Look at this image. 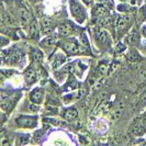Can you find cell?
Instances as JSON below:
<instances>
[{
    "label": "cell",
    "mask_w": 146,
    "mask_h": 146,
    "mask_svg": "<svg viewBox=\"0 0 146 146\" xmlns=\"http://www.w3.org/2000/svg\"><path fill=\"white\" fill-rule=\"evenodd\" d=\"M142 34H143V35L146 37V25L144 27V28H143V29H142Z\"/></svg>",
    "instance_id": "cell-30"
},
{
    "label": "cell",
    "mask_w": 146,
    "mask_h": 146,
    "mask_svg": "<svg viewBox=\"0 0 146 146\" xmlns=\"http://www.w3.org/2000/svg\"><path fill=\"white\" fill-rule=\"evenodd\" d=\"M62 47L64 48V51L69 54V55H75L78 54L79 52V44L76 38H69V40H65L62 43Z\"/></svg>",
    "instance_id": "cell-2"
},
{
    "label": "cell",
    "mask_w": 146,
    "mask_h": 146,
    "mask_svg": "<svg viewBox=\"0 0 146 146\" xmlns=\"http://www.w3.org/2000/svg\"><path fill=\"white\" fill-rule=\"evenodd\" d=\"M74 25L70 22H65L63 24H60L58 28V33L62 37H67L69 36L74 32Z\"/></svg>",
    "instance_id": "cell-5"
},
{
    "label": "cell",
    "mask_w": 146,
    "mask_h": 146,
    "mask_svg": "<svg viewBox=\"0 0 146 146\" xmlns=\"http://www.w3.org/2000/svg\"><path fill=\"white\" fill-rule=\"evenodd\" d=\"M66 62V56L64 54H62V53H57L55 56H54V58H53V62H52V67L54 68V69H56V68H58L62 66V64H64Z\"/></svg>",
    "instance_id": "cell-9"
},
{
    "label": "cell",
    "mask_w": 146,
    "mask_h": 146,
    "mask_svg": "<svg viewBox=\"0 0 146 146\" xmlns=\"http://www.w3.org/2000/svg\"><path fill=\"white\" fill-rule=\"evenodd\" d=\"M15 122L21 127H35L37 124L36 117L30 115H20L17 117Z\"/></svg>",
    "instance_id": "cell-4"
},
{
    "label": "cell",
    "mask_w": 146,
    "mask_h": 146,
    "mask_svg": "<svg viewBox=\"0 0 146 146\" xmlns=\"http://www.w3.org/2000/svg\"><path fill=\"white\" fill-rule=\"evenodd\" d=\"M22 56H23V53H22L21 50L20 48H15L13 51L8 55L7 63L8 64H17L22 58Z\"/></svg>",
    "instance_id": "cell-6"
},
{
    "label": "cell",
    "mask_w": 146,
    "mask_h": 146,
    "mask_svg": "<svg viewBox=\"0 0 146 146\" xmlns=\"http://www.w3.org/2000/svg\"><path fill=\"white\" fill-rule=\"evenodd\" d=\"M69 7H70V12L74 15V18L79 22L82 23L86 19V12L85 9L78 2V0H69Z\"/></svg>",
    "instance_id": "cell-1"
},
{
    "label": "cell",
    "mask_w": 146,
    "mask_h": 146,
    "mask_svg": "<svg viewBox=\"0 0 146 146\" xmlns=\"http://www.w3.org/2000/svg\"><path fill=\"white\" fill-rule=\"evenodd\" d=\"M84 2H85L86 5H91V3H92V0H84Z\"/></svg>",
    "instance_id": "cell-31"
},
{
    "label": "cell",
    "mask_w": 146,
    "mask_h": 146,
    "mask_svg": "<svg viewBox=\"0 0 146 146\" xmlns=\"http://www.w3.org/2000/svg\"><path fill=\"white\" fill-rule=\"evenodd\" d=\"M33 58H34V60L35 62H37V63H41L42 60H43V53H42V51L41 50H38V48H34L33 50Z\"/></svg>",
    "instance_id": "cell-19"
},
{
    "label": "cell",
    "mask_w": 146,
    "mask_h": 146,
    "mask_svg": "<svg viewBox=\"0 0 146 146\" xmlns=\"http://www.w3.org/2000/svg\"><path fill=\"white\" fill-rule=\"evenodd\" d=\"M107 69H108V66L107 64H104V63H101L99 67H98V70H99V73L101 74V75H104L106 72H107Z\"/></svg>",
    "instance_id": "cell-24"
},
{
    "label": "cell",
    "mask_w": 146,
    "mask_h": 146,
    "mask_svg": "<svg viewBox=\"0 0 146 146\" xmlns=\"http://www.w3.org/2000/svg\"><path fill=\"white\" fill-rule=\"evenodd\" d=\"M78 117V111L76 108H69V109L66 110V112L64 113V117L67 121H73L76 117Z\"/></svg>",
    "instance_id": "cell-13"
},
{
    "label": "cell",
    "mask_w": 146,
    "mask_h": 146,
    "mask_svg": "<svg viewBox=\"0 0 146 146\" xmlns=\"http://www.w3.org/2000/svg\"><path fill=\"white\" fill-rule=\"evenodd\" d=\"M125 50V45L123 44H119L117 46V53H121V52H123Z\"/></svg>",
    "instance_id": "cell-28"
},
{
    "label": "cell",
    "mask_w": 146,
    "mask_h": 146,
    "mask_svg": "<svg viewBox=\"0 0 146 146\" xmlns=\"http://www.w3.org/2000/svg\"><path fill=\"white\" fill-rule=\"evenodd\" d=\"M6 13H2L1 15V24H6ZM7 19H8V24H9V22L11 23V19H10V17H7Z\"/></svg>",
    "instance_id": "cell-27"
},
{
    "label": "cell",
    "mask_w": 146,
    "mask_h": 146,
    "mask_svg": "<svg viewBox=\"0 0 146 146\" xmlns=\"http://www.w3.org/2000/svg\"><path fill=\"white\" fill-rule=\"evenodd\" d=\"M29 135H22L17 139V145H24L29 142Z\"/></svg>",
    "instance_id": "cell-21"
},
{
    "label": "cell",
    "mask_w": 146,
    "mask_h": 146,
    "mask_svg": "<svg viewBox=\"0 0 146 146\" xmlns=\"http://www.w3.org/2000/svg\"><path fill=\"white\" fill-rule=\"evenodd\" d=\"M96 37H97L98 41L104 43V42H107L109 40V33H108L107 30H99L97 32V34H96Z\"/></svg>",
    "instance_id": "cell-16"
},
{
    "label": "cell",
    "mask_w": 146,
    "mask_h": 146,
    "mask_svg": "<svg viewBox=\"0 0 146 146\" xmlns=\"http://www.w3.org/2000/svg\"><path fill=\"white\" fill-rule=\"evenodd\" d=\"M132 132L135 135H143L146 132V114L142 117L135 119L133 126H132Z\"/></svg>",
    "instance_id": "cell-3"
},
{
    "label": "cell",
    "mask_w": 146,
    "mask_h": 146,
    "mask_svg": "<svg viewBox=\"0 0 146 146\" xmlns=\"http://www.w3.org/2000/svg\"><path fill=\"white\" fill-rule=\"evenodd\" d=\"M92 13H94V17H97L98 19H101V18L107 15V9L103 5H97L92 11Z\"/></svg>",
    "instance_id": "cell-12"
},
{
    "label": "cell",
    "mask_w": 146,
    "mask_h": 146,
    "mask_svg": "<svg viewBox=\"0 0 146 146\" xmlns=\"http://www.w3.org/2000/svg\"><path fill=\"white\" fill-rule=\"evenodd\" d=\"M127 22H129V17L127 15H123L117 17V23H115V28H117V31H123L126 27V24H127Z\"/></svg>",
    "instance_id": "cell-10"
},
{
    "label": "cell",
    "mask_w": 146,
    "mask_h": 146,
    "mask_svg": "<svg viewBox=\"0 0 146 146\" xmlns=\"http://www.w3.org/2000/svg\"><path fill=\"white\" fill-rule=\"evenodd\" d=\"M127 58H129V62H131V63H135V62H137V60H139V54H137L135 51H132V52H130V54H129Z\"/></svg>",
    "instance_id": "cell-20"
},
{
    "label": "cell",
    "mask_w": 146,
    "mask_h": 146,
    "mask_svg": "<svg viewBox=\"0 0 146 146\" xmlns=\"http://www.w3.org/2000/svg\"><path fill=\"white\" fill-rule=\"evenodd\" d=\"M30 99L32 102L41 103L43 100V89L42 88H35L31 91L30 94Z\"/></svg>",
    "instance_id": "cell-8"
},
{
    "label": "cell",
    "mask_w": 146,
    "mask_h": 146,
    "mask_svg": "<svg viewBox=\"0 0 146 146\" xmlns=\"http://www.w3.org/2000/svg\"><path fill=\"white\" fill-rule=\"evenodd\" d=\"M1 40H2V43H1V46H2V47H3V46H5L6 44L9 43V40H8V38H6V37L3 36V35L1 36Z\"/></svg>",
    "instance_id": "cell-29"
},
{
    "label": "cell",
    "mask_w": 146,
    "mask_h": 146,
    "mask_svg": "<svg viewBox=\"0 0 146 146\" xmlns=\"http://www.w3.org/2000/svg\"><path fill=\"white\" fill-rule=\"evenodd\" d=\"M30 32H31L32 37H37L38 35V24L35 19H33L30 23Z\"/></svg>",
    "instance_id": "cell-17"
},
{
    "label": "cell",
    "mask_w": 146,
    "mask_h": 146,
    "mask_svg": "<svg viewBox=\"0 0 146 146\" xmlns=\"http://www.w3.org/2000/svg\"><path fill=\"white\" fill-rule=\"evenodd\" d=\"M41 24H42V28H43V31H45V33H50V31L52 30V25H53L51 18H48V17L42 18Z\"/></svg>",
    "instance_id": "cell-14"
},
{
    "label": "cell",
    "mask_w": 146,
    "mask_h": 146,
    "mask_svg": "<svg viewBox=\"0 0 146 146\" xmlns=\"http://www.w3.org/2000/svg\"><path fill=\"white\" fill-rule=\"evenodd\" d=\"M15 103V99H11V98H8L6 100H2V104H1V108L3 111H10V110L13 108Z\"/></svg>",
    "instance_id": "cell-15"
},
{
    "label": "cell",
    "mask_w": 146,
    "mask_h": 146,
    "mask_svg": "<svg viewBox=\"0 0 146 146\" xmlns=\"http://www.w3.org/2000/svg\"><path fill=\"white\" fill-rule=\"evenodd\" d=\"M35 1H40V0H35Z\"/></svg>",
    "instance_id": "cell-33"
},
{
    "label": "cell",
    "mask_w": 146,
    "mask_h": 146,
    "mask_svg": "<svg viewBox=\"0 0 146 146\" xmlns=\"http://www.w3.org/2000/svg\"><path fill=\"white\" fill-rule=\"evenodd\" d=\"M37 72L35 70V68H33V67H30L27 69V72H25V82H27V85L30 86V85H32V84H34L35 81L37 80Z\"/></svg>",
    "instance_id": "cell-7"
},
{
    "label": "cell",
    "mask_w": 146,
    "mask_h": 146,
    "mask_svg": "<svg viewBox=\"0 0 146 146\" xmlns=\"http://www.w3.org/2000/svg\"><path fill=\"white\" fill-rule=\"evenodd\" d=\"M67 89H74V88H77V81L75 80V78L74 77H70L69 78V81L67 82Z\"/></svg>",
    "instance_id": "cell-23"
},
{
    "label": "cell",
    "mask_w": 146,
    "mask_h": 146,
    "mask_svg": "<svg viewBox=\"0 0 146 146\" xmlns=\"http://www.w3.org/2000/svg\"><path fill=\"white\" fill-rule=\"evenodd\" d=\"M126 41H127V43L130 44V45H135V44L137 43V41H139V33L136 31H132L131 33L129 34Z\"/></svg>",
    "instance_id": "cell-18"
},
{
    "label": "cell",
    "mask_w": 146,
    "mask_h": 146,
    "mask_svg": "<svg viewBox=\"0 0 146 146\" xmlns=\"http://www.w3.org/2000/svg\"><path fill=\"white\" fill-rule=\"evenodd\" d=\"M54 44H55V38H54L53 36L46 37V38L44 40V42H43L44 46H53Z\"/></svg>",
    "instance_id": "cell-22"
},
{
    "label": "cell",
    "mask_w": 146,
    "mask_h": 146,
    "mask_svg": "<svg viewBox=\"0 0 146 146\" xmlns=\"http://www.w3.org/2000/svg\"><path fill=\"white\" fill-rule=\"evenodd\" d=\"M37 104H38V103H36V104H35V102L31 103V104H30V107H29L30 111H32V112H36L37 110L40 109V108H38V106H37Z\"/></svg>",
    "instance_id": "cell-26"
},
{
    "label": "cell",
    "mask_w": 146,
    "mask_h": 146,
    "mask_svg": "<svg viewBox=\"0 0 146 146\" xmlns=\"http://www.w3.org/2000/svg\"><path fill=\"white\" fill-rule=\"evenodd\" d=\"M11 96H12V94L10 91H2V94H1V100H6L8 98H11Z\"/></svg>",
    "instance_id": "cell-25"
},
{
    "label": "cell",
    "mask_w": 146,
    "mask_h": 146,
    "mask_svg": "<svg viewBox=\"0 0 146 146\" xmlns=\"http://www.w3.org/2000/svg\"><path fill=\"white\" fill-rule=\"evenodd\" d=\"M121 1H127V0H121Z\"/></svg>",
    "instance_id": "cell-32"
},
{
    "label": "cell",
    "mask_w": 146,
    "mask_h": 146,
    "mask_svg": "<svg viewBox=\"0 0 146 146\" xmlns=\"http://www.w3.org/2000/svg\"><path fill=\"white\" fill-rule=\"evenodd\" d=\"M19 17H20V20H21V22L23 23V25H25V24L29 23L31 15H30L29 10H28L27 8L22 7V8H20V10H19Z\"/></svg>",
    "instance_id": "cell-11"
}]
</instances>
